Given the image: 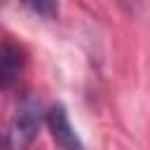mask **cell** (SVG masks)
I'll use <instances>...</instances> for the list:
<instances>
[{
    "mask_svg": "<svg viewBox=\"0 0 150 150\" xmlns=\"http://www.w3.org/2000/svg\"><path fill=\"white\" fill-rule=\"evenodd\" d=\"M40 120H42L40 101L26 98L23 103H19L16 112L7 124V150H26L40 129Z\"/></svg>",
    "mask_w": 150,
    "mask_h": 150,
    "instance_id": "obj_1",
    "label": "cell"
},
{
    "mask_svg": "<svg viewBox=\"0 0 150 150\" xmlns=\"http://www.w3.org/2000/svg\"><path fill=\"white\" fill-rule=\"evenodd\" d=\"M45 120H47V127H49L52 138L56 141V145H59L61 150H84V143H82V138L77 136L75 127L70 124L68 110H66L61 103L52 105V108L47 110Z\"/></svg>",
    "mask_w": 150,
    "mask_h": 150,
    "instance_id": "obj_2",
    "label": "cell"
},
{
    "mask_svg": "<svg viewBox=\"0 0 150 150\" xmlns=\"http://www.w3.org/2000/svg\"><path fill=\"white\" fill-rule=\"evenodd\" d=\"M19 70H21V52L9 40H5L2 56H0V82H2L5 89L19 77Z\"/></svg>",
    "mask_w": 150,
    "mask_h": 150,
    "instance_id": "obj_3",
    "label": "cell"
},
{
    "mask_svg": "<svg viewBox=\"0 0 150 150\" xmlns=\"http://www.w3.org/2000/svg\"><path fill=\"white\" fill-rule=\"evenodd\" d=\"M21 2L42 16H54L59 12V0H21Z\"/></svg>",
    "mask_w": 150,
    "mask_h": 150,
    "instance_id": "obj_4",
    "label": "cell"
},
{
    "mask_svg": "<svg viewBox=\"0 0 150 150\" xmlns=\"http://www.w3.org/2000/svg\"><path fill=\"white\" fill-rule=\"evenodd\" d=\"M120 2H122L124 7H129V9H134V7H136V5L141 2V0H120Z\"/></svg>",
    "mask_w": 150,
    "mask_h": 150,
    "instance_id": "obj_5",
    "label": "cell"
}]
</instances>
